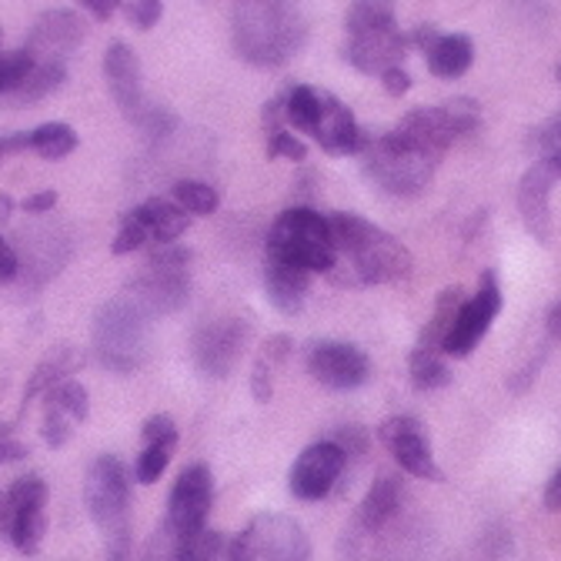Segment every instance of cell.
I'll return each instance as SVG.
<instances>
[{
	"label": "cell",
	"instance_id": "obj_1",
	"mask_svg": "<svg viewBox=\"0 0 561 561\" xmlns=\"http://www.w3.org/2000/svg\"><path fill=\"white\" fill-rule=\"evenodd\" d=\"M334 267L328 271L337 285H398L411 277V251L358 215H331Z\"/></svg>",
	"mask_w": 561,
	"mask_h": 561
},
{
	"label": "cell",
	"instance_id": "obj_2",
	"mask_svg": "<svg viewBox=\"0 0 561 561\" xmlns=\"http://www.w3.org/2000/svg\"><path fill=\"white\" fill-rule=\"evenodd\" d=\"M234 50L251 67H285L308 37V24L288 0H238L231 21Z\"/></svg>",
	"mask_w": 561,
	"mask_h": 561
},
{
	"label": "cell",
	"instance_id": "obj_3",
	"mask_svg": "<svg viewBox=\"0 0 561 561\" xmlns=\"http://www.w3.org/2000/svg\"><path fill=\"white\" fill-rule=\"evenodd\" d=\"M362 161H365L368 181L394 197H417L421 191H428V184L442 164V158L421 151L398 130H388L381 137L368 134L365 148H362Z\"/></svg>",
	"mask_w": 561,
	"mask_h": 561
},
{
	"label": "cell",
	"instance_id": "obj_4",
	"mask_svg": "<svg viewBox=\"0 0 561 561\" xmlns=\"http://www.w3.org/2000/svg\"><path fill=\"white\" fill-rule=\"evenodd\" d=\"M267 261L291 264L308 274H328L337 261L331 225L314 207H288L267 231Z\"/></svg>",
	"mask_w": 561,
	"mask_h": 561
},
{
	"label": "cell",
	"instance_id": "obj_5",
	"mask_svg": "<svg viewBox=\"0 0 561 561\" xmlns=\"http://www.w3.org/2000/svg\"><path fill=\"white\" fill-rule=\"evenodd\" d=\"M98 358L114 371H137L151 358V314L130 295L107 301L94 321Z\"/></svg>",
	"mask_w": 561,
	"mask_h": 561
},
{
	"label": "cell",
	"instance_id": "obj_6",
	"mask_svg": "<svg viewBox=\"0 0 561 561\" xmlns=\"http://www.w3.org/2000/svg\"><path fill=\"white\" fill-rule=\"evenodd\" d=\"M311 541L288 515H257L231 545L228 561H308Z\"/></svg>",
	"mask_w": 561,
	"mask_h": 561
},
{
	"label": "cell",
	"instance_id": "obj_7",
	"mask_svg": "<svg viewBox=\"0 0 561 561\" xmlns=\"http://www.w3.org/2000/svg\"><path fill=\"white\" fill-rule=\"evenodd\" d=\"M84 502L91 518L98 522L107 538H114L121 548L127 545V502H130V478L121 458L101 455L84 481Z\"/></svg>",
	"mask_w": 561,
	"mask_h": 561
},
{
	"label": "cell",
	"instance_id": "obj_8",
	"mask_svg": "<svg viewBox=\"0 0 561 561\" xmlns=\"http://www.w3.org/2000/svg\"><path fill=\"white\" fill-rule=\"evenodd\" d=\"M251 341V321L244 318H218L207 321L191 337V358L204 378H228Z\"/></svg>",
	"mask_w": 561,
	"mask_h": 561
},
{
	"label": "cell",
	"instance_id": "obj_9",
	"mask_svg": "<svg viewBox=\"0 0 561 561\" xmlns=\"http://www.w3.org/2000/svg\"><path fill=\"white\" fill-rule=\"evenodd\" d=\"M502 311V288H499V274L495 271H481L478 280V295L468 298L458 311V321L451 328V334L445 337V355L451 358H468L478 347V341L488 334V328L495 324Z\"/></svg>",
	"mask_w": 561,
	"mask_h": 561
},
{
	"label": "cell",
	"instance_id": "obj_10",
	"mask_svg": "<svg viewBox=\"0 0 561 561\" xmlns=\"http://www.w3.org/2000/svg\"><path fill=\"white\" fill-rule=\"evenodd\" d=\"M215 505V478H210L207 465H187L181 478L171 488V502H168V528L184 538L201 528H207V515Z\"/></svg>",
	"mask_w": 561,
	"mask_h": 561
},
{
	"label": "cell",
	"instance_id": "obj_11",
	"mask_svg": "<svg viewBox=\"0 0 561 561\" xmlns=\"http://www.w3.org/2000/svg\"><path fill=\"white\" fill-rule=\"evenodd\" d=\"M378 438L385 442L391 458L401 465V471H408L414 478H425V481H445V471L438 468V461L432 455V442L417 417L394 414V417L381 421Z\"/></svg>",
	"mask_w": 561,
	"mask_h": 561
},
{
	"label": "cell",
	"instance_id": "obj_12",
	"mask_svg": "<svg viewBox=\"0 0 561 561\" xmlns=\"http://www.w3.org/2000/svg\"><path fill=\"white\" fill-rule=\"evenodd\" d=\"M308 375L331 391L362 388L371 378V362L362 347L347 341H318L308 351Z\"/></svg>",
	"mask_w": 561,
	"mask_h": 561
},
{
	"label": "cell",
	"instance_id": "obj_13",
	"mask_svg": "<svg viewBox=\"0 0 561 561\" xmlns=\"http://www.w3.org/2000/svg\"><path fill=\"white\" fill-rule=\"evenodd\" d=\"M347 455L334 445V442H318L311 448H305L298 455V461L291 465L288 474V488L298 502H321L331 495V488L337 484L341 471H344Z\"/></svg>",
	"mask_w": 561,
	"mask_h": 561
},
{
	"label": "cell",
	"instance_id": "obj_14",
	"mask_svg": "<svg viewBox=\"0 0 561 561\" xmlns=\"http://www.w3.org/2000/svg\"><path fill=\"white\" fill-rule=\"evenodd\" d=\"M140 308H145L151 318L154 314H171L178 308L187 305L191 298V280L184 267L174 264H148L134 280H130V291H127Z\"/></svg>",
	"mask_w": 561,
	"mask_h": 561
},
{
	"label": "cell",
	"instance_id": "obj_15",
	"mask_svg": "<svg viewBox=\"0 0 561 561\" xmlns=\"http://www.w3.org/2000/svg\"><path fill=\"white\" fill-rule=\"evenodd\" d=\"M104 78L111 88V98L117 101V107L124 111V117L130 124H137L145 117V111L151 107L148 94H145V75H140V57L127 47V44H111L104 54Z\"/></svg>",
	"mask_w": 561,
	"mask_h": 561
},
{
	"label": "cell",
	"instance_id": "obj_16",
	"mask_svg": "<svg viewBox=\"0 0 561 561\" xmlns=\"http://www.w3.org/2000/svg\"><path fill=\"white\" fill-rule=\"evenodd\" d=\"M558 181V171L548 164V161H535L522 184H518V215H522V225L525 231L538 241V244H548L551 241V210H548V197H551V187Z\"/></svg>",
	"mask_w": 561,
	"mask_h": 561
},
{
	"label": "cell",
	"instance_id": "obj_17",
	"mask_svg": "<svg viewBox=\"0 0 561 561\" xmlns=\"http://www.w3.org/2000/svg\"><path fill=\"white\" fill-rule=\"evenodd\" d=\"M408 37L391 27V31H368V34H347L344 57L351 67H358L362 75H385L388 67H398L408 54Z\"/></svg>",
	"mask_w": 561,
	"mask_h": 561
},
{
	"label": "cell",
	"instance_id": "obj_18",
	"mask_svg": "<svg viewBox=\"0 0 561 561\" xmlns=\"http://www.w3.org/2000/svg\"><path fill=\"white\" fill-rule=\"evenodd\" d=\"M311 137L318 140V145H321L328 154H334V158H341V154H362L365 140H368V134L358 127L355 114H351V111H347L334 94H328V91H321V117H318Z\"/></svg>",
	"mask_w": 561,
	"mask_h": 561
},
{
	"label": "cell",
	"instance_id": "obj_19",
	"mask_svg": "<svg viewBox=\"0 0 561 561\" xmlns=\"http://www.w3.org/2000/svg\"><path fill=\"white\" fill-rule=\"evenodd\" d=\"M81 41H84V21L75 11H47L34 24L24 50L34 60H64V54H70Z\"/></svg>",
	"mask_w": 561,
	"mask_h": 561
},
{
	"label": "cell",
	"instance_id": "obj_20",
	"mask_svg": "<svg viewBox=\"0 0 561 561\" xmlns=\"http://www.w3.org/2000/svg\"><path fill=\"white\" fill-rule=\"evenodd\" d=\"M401 137H408L411 145H417L421 151H428L435 158H445V151L458 140L451 117L445 114V107H414L401 117V124L394 127Z\"/></svg>",
	"mask_w": 561,
	"mask_h": 561
},
{
	"label": "cell",
	"instance_id": "obj_21",
	"mask_svg": "<svg viewBox=\"0 0 561 561\" xmlns=\"http://www.w3.org/2000/svg\"><path fill=\"white\" fill-rule=\"evenodd\" d=\"M67 254H70V241L60 238V231L34 228V231H24V257L18 261L24 271L34 274V280H47L64 267Z\"/></svg>",
	"mask_w": 561,
	"mask_h": 561
},
{
	"label": "cell",
	"instance_id": "obj_22",
	"mask_svg": "<svg viewBox=\"0 0 561 561\" xmlns=\"http://www.w3.org/2000/svg\"><path fill=\"white\" fill-rule=\"evenodd\" d=\"M127 218H134L140 228L148 231V238L158 241V244H174L187 231V225H191L187 210H181L174 201H164V197L145 201L140 207H134Z\"/></svg>",
	"mask_w": 561,
	"mask_h": 561
},
{
	"label": "cell",
	"instance_id": "obj_23",
	"mask_svg": "<svg viewBox=\"0 0 561 561\" xmlns=\"http://www.w3.org/2000/svg\"><path fill=\"white\" fill-rule=\"evenodd\" d=\"M308 271L301 267H291V264H277V261H267V271H264V295L267 301L285 311V314H301L305 308V298H308Z\"/></svg>",
	"mask_w": 561,
	"mask_h": 561
},
{
	"label": "cell",
	"instance_id": "obj_24",
	"mask_svg": "<svg viewBox=\"0 0 561 561\" xmlns=\"http://www.w3.org/2000/svg\"><path fill=\"white\" fill-rule=\"evenodd\" d=\"M425 54V60H428V70L435 78H442V81H455V78H461L465 70L471 67V60H474V44H471V37H465V34H435V41L421 50Z\"/></svg>",
	"mask_w": 561,
	"mask_h": 561
},
{
	"label": "cell",
	"instance_id": "obj_25",
	"mask_svg": "<svg viewBox=\"0 0 561 561\" xmlns=\"http://www.w3.org/2000/svg\"><path fill=\"white\" fill-rule=\"evenodd\" d=\"M401 491H404V488H401V481H398L394 474L375 478V484L368 488V495H365V502H362V512H358L362 531L375 535V531H381V528L391 525V518H394L398 508H401Z\"/></svg>",
	"mask_w": 561,
	"mask_h": 561
},
{
	"label": "cell",
	"instance_id": "obj_26",
	"mask_svg": "<svg viewBox=\"0 0 561 561\" xmlns=\"http://www.w3.org/2000/svg\"><path fill=\"white\" fill-rule=\"evenodd\" d=\"M291 347L295 344H291L288 334H274V337L264 341L261 355L254 362V371H251V394H254V401H261V404L271 401V394H274V375H277L280 365L291 358Z\"/></svg>",
	"mask_w": 561,
	"mask_h": 561
},
{
	"label": "cell",
	"instance_id": "obj_27",
	"mask_svg": "<svg viewBox=\"0 0 561 561\" xmlns=\"http://www.w3.org/2000/svg\"><path fill=\"white\" fill-rule=\"evenodd\" d=\"M81 362H84V355H81L78 347H67V344L54 347L50 355L34 368V375H31V381H27V401H34L37 394H47L54 385L67 381L70 375H75V371L81 368Z\"/></svg>",
	"mask_w": 561,
	"mask_h": 561
},
{
	"label": "cell",
	"instance_id": "obj_28",
	"mask_svg": "<svg viewBox=\"0 0 561 561\" xmlns=\"http://www.w3.org/2000/svg\"><path fill=\"white\" fill-rule=\"evenodd\" d=\"M465 301H468V298H465L461 288H445V291L438 295V301H435L432 321H428L425 328H421V334H417V347L442 351V347H445V337L451 334V328H455L458 311H461Z\"/></svg>",
	"mask_w": 561,
	"mask_h": 561
},
{
	"label": "cell",
	"instance_id": "obj_29",
	"mask_svg": "<svg viewBox=\"0 0 561 561\" xmlns=\"http://www.w3.org/2000/svg\"><path fill=\"white\" fill-rule=\"evenodd\" d=\"M344 27H347V34H368V31H391V27H398V21H394V0H351Z\"/></svg>",
	"mask_w": 561,
	"mask_h": 561
},
{
	"label": "cell",
	"instance_id": "obj_30",
	"mask_svg": "<svg viewBox=\"0 0 561 561\" xmlns=\"http://www.w3.org/2000/svg\"><path fill=\"white\" fill-rule=\"evenodd\" d=\"M64 81H67V67H64V60H37V64L31 67V75L21 81V88H18L11 98H14L18 104H37L41 98L54 94Z\"/></svg>",
	"mask_w": 561,
	"mask_h": 561
},
{
	"label": "cell",
	"instance_id": "obj_31",
	"mask_svg": "<svg viewBox=\"0 0 561 561\" xmlns=\"http://www.w3.org/2000/svg\"><path fill=\"white\" fill-rule=\"evenodd\" d=\"M408 371H411V381H414L417 391H438V388L451 385V368L442 362L438 351H428V347H414L411 351Z\"/></svg>",
	"mask_w": 561,
	"mask_h": 561
},
{
	"label": "cell",
	"instance_id": "obj_32",
	"mask_svg": "<svg viewBox=\"0 0 561 561\" xmlns=\"http://www.w3.org/2000/svg\"><path fill=\"white\" fill-rule=\"evenodd\" d=\"M174 561H228V538L215 528H201L178 538Z\"/></svg>",
	"mask_w": 561,
	"mask_h": 561
},
{
	"label": "cell",
	"instance_id": "obj_33",
	"mask_svg": "<svg viewBox=\"0 0 561 561\" xmlns=\"http://www.w3.org/2000/svg\"><path fill=\"white\" fill-rule=\"evenodd\" d=\"M75 148H78V134L70 124L50 121V124H41L37 130H31V151L41 154L44 161H60Z\"/></svg>",
	"mask_w": 561,
	"mask_h": 561
},
{
	"label": "cell",
	"instance_id": "obj_34",
	"mask_svg": "<svg viewBox=\"0 0 561 561\" xmlns=\"http://www.w3.org/2000/svg\"><path fill=\"white\" fill-rule=\"evenodd\" d=\"M318 117H321V91H314L308 84H295V88L285 91V121L295 130L311 134Z\"/></svg>",
	"mask_w": 561,
	"mask_h": 561
},
{
	"label": "cell",
	"instance_id": "obj_35",
	"mask_svg": "<svg viewBox=\"0 0 561 561\" xmlns=\"http://www.w3.org/2000/svg\"><path fill=\"white\" fill-rule=\"evenodd\" d=\"M44 531H47V518H44V508H34V512H14L4 518V535H11L14 548L24 551V554H34L44 541Z\"/></svg>",
	"mask_w": 561,
	"mask_h": 561
},
{
	"label": "cell",
	"instance_id": "obj_36",
	"mask_svg": "<svg viewBox=\"0 0 561 561\" xmlns=\"http://www.w3.org/2000/svg\"><path fill=\"white\" fill-rule=\"evenodd\" d=\"M174 204L181 210H187V215L207 218L221 207V194L204 181H178L174 184Z\"/></svg>",
	"mask_w": 561,
	"mask_h": 561
},
{
	"label": "cell",
	"instance_id": "obj_37",
	"mask_svg": "<svg viewBox=\"0 0 561 561\" xmlns=\"http://www.w3.org/2000/svg\"><path fill=\"white\" fill-rule=\"evenodd\" d=\"M47 505V484L44 478L37 474H27V478H18L8 495H4V518L14 515V512H34V508H44Z\"/></svg>",
	"mask_w": 561,
	"mask_h": 561
},
{
	"label": "cell",
	"instance_id": "obj_38",
	"mask_svg": "<svg viewBox=\"0 0 561 561\" xmlns=\"http://www.w3.org/2000/svg\"><path fill=\"white\" fill-rule=\"evenodd\" d=\"M47 404H54V408H60L64 414L75 417V425H78V421H84L88 411H91V398H88L84 385L70 381V378L60 381V385H54V388L47 391Z\"/></svg>",
	"mask_w": 561,
	"mask_h": 561
},
{
	"label": "cell",
	"instance_id": "obj_39",
	"mask_svg": "<svg viewBox=\"0 0 561 561\" xmlns=\"http://www.w3.org/2000/svg\"><path fill=\"white\" fill-rule=\"evenodd\" d=\"M531 148L538 151V161H548L561 178V111L554 117H548L541 127H535Z\"/></svg>",
	"mask_w": 561,
	"mask_h": 561
},
{
	"label": "cell",
	"instance_id": "obj_40",
	"mask_svg": "<svg viewBox=\"0 0 561 561\" xmlns=\"http://www.w3.org/2000/svg\"><path fill=\"white\" fill-rule=\"evenodd\" d=\"M171 455H174V445H148L145 451L137 455L134 478H137L140 484H154V481L168 471Z\"/></svg>",
	"mask_w": 561,
	"mask_h": 561
},
{
	"label": "cell",
	"instance_id": "obj_41",
	"mask_svg": "<svg viewBox=\"0 0 561 561\" xmlns=\"http://www.w3.org/2000/svg\"><path fill=\"white\" fill-rule=\"evenodd\" d=\"M37 60L27 50H14V54H0V94H14L21 88V81L31 75V67Z\"/></svg>",
	"mask_w": 561,
	"mask_h": 561
},
{
	"label": "cell",
	"instance_id": "obj_42",
	"mask_svg": "<svg viewBox=\"0 0 561 561\" xmlns=\"http://www.w3.org/2000/svg\"><path fill=\"white\" fill-rule=\"evenodd\" d=\"M442 107H445V114L451 117L458 137L474 134V130L481 127V107H478V101H471V98H451V101H445Z\"/></svg>",
	"mask_w": 561,
	"mask_h": 561
},
{
	"label": "cell",
	"instance_id": "obj_43",
	"mask_svg": "<svg viewBox=\"0 0 561 561\" xmlns=\"http://www.w3.org/2000/svg\"><path fill=\"white\" fill-rule=\"evenodd\" d=\"M70 432H75V417L64 414V411L54 408V404H47V411H44V428H41L44 442H47L50 448H64V445L70 442Z\"/></svg>",
	"mask_w": 561,
	"mask_h": 561
},
{
	"label": "cell",
	"instance_id": "obj_44",
	"mask_svg": "<svg viewBox=\"0 0 561 561\" xmlns=\"http://www.w3.org/2000/svg\"><path fill=\"white\" fill-rule=\"evenodd\" d=\"M267 154L271 158H288V161L301 164L308 158V148H305V140L295 137L291 130H277V134L267 137Z\"/></svg>",
	"mask_w": 561,
	"mask_h": 561
},
{
	"label": "cell",
	"instance_id": "obj_45",
	"mask_svg": "<svg viewBox=\"0 0 561 561\" xmlns=\"http://www.w3.org/2000/svg\"><path fill=\"white\" fill-rule=\"evenodd\" d=\"M164 14V4L161 0H130L127 4V21L137 27V31H151Z\"/></svg>",
	"mask_w": 561,
	"mask_h": 561
},
{
	"label": "cell",
	"instance_id": "obj_46",
	"mask_svg": "<svg viewBox=\"0 0 561 561\" xmlns=\"http://www.w3.org/2000/svg\"><path fill=\"white\" fill-rule=\"evenodd\" d=\"M145 445H178V428L168 414H154L145 421V432H140Z\"/></svg>",
	"mask_w": 561,
	"mask_h": 561
},
{
	"label": "cell",
	"instance_id": "obj_47",
	"mask_svg": "<svg viewBox=\"0 0 561 561\" xmlns=\"http://www.w3.org/2000/svg\"><path fill=\"white\" fill-rule=\"evenodd\" d=\"M151 238H148V231L140 228L134 218H124V225H121V231H117V238H114V254H134L137 248H145Z\"/></svg>",
	"mask_w": 561,
	"mask_h": 561
},
{
	"label": "cell",
	"instance_id": "obj_48",
	"mask_svg": "<svg viewBox=\"0 0 561 561\" xmlns=\"http://www.w3.org/2000/svg\"><path fill=\"white\" fill-rule=\"evenodd\" d=\"M331 442H334L344 455H365V451H368V432H365V428H358V425L337 428Z\"/></svg>",
	"mask_w": 561,
	"mask_h": 561
},
{
	"label": "cell",
	"instance_id": "obj_49",
	"mask_svg": "<svg viewBox=\"0 0 561 561\" xmlns=\"http://www.w3.org/2000/svg\"><path fill=\"white\" fill-rule=\"evenodd\" d=\"M381 84H385V91H388L391 98H404V94L411 91V75L398 64V67H388V70H385V75H381Z\"/></svg>",
	"mask_w": 561,
	"mask_h": 561
},
{
	"label": "cell",
	"instance_id": "obj_50",
	"mask_svg": "<svg viewBox=\"0 0 561 561\" xmlns=\"http://www.w3.org/2000/svg\"><path fill=\"white\" fill-rule=\"evenodd\" d=\"M21 274V261H18V251L0 238V280H14Z\"/></svg>",
	"mask_w": 561,
	"mask_h": 561
},
{
	"label": "cell",
	"instance_id": "obj_51",
	"mask_svg": "<svg viewBox=\"0 0 561 561\" xmlns=\"http://www.w3.org/2000/svg\"><path fill=\"white\" fill-rule=\"evenodd\" d=\"M21 207L27 210V215H47V210L57 207V191H37V194L24 197Z\"/></svg>",
	"mask_w": 561,
	"mask_h": 561
},
{
	"label": "cell",
	"instance_id": "obj_52",
	"mask_svg": "<svg viewBox=\"0 0 561 561\" xmlns=\"http://www.w3.org/2000/svg\"><path fill=\"white\" fill-rule=\"evenodd\" d=\"M78 4L98 21H111L121 11V0H78Z\"/></svg>",
	"mask_w": 561,
	"mask_h": 561
},
{
	"label": "cell",
	"instance_id": "obj_53",
	"mask_svg": "<svg viewBox=\"0 0 561 561\" xmlns=\"http://www.w3.org/2000/svg\"><path fill=\"white\" fill-rule=\"evenodd\" d=\"M31 148V134H0V161H8L18 151Z\"/></svg>",
	"mask_w": 561,
	"mask_h": 561
},
{
	"label": "cell",
	"instance_id": "obj_54",
	"mask_svg": "<svg viewBox=\"0 0 561 561\" xmlns=\"http://www.w3.org/2000/svg\"><path fill=\"white\" fill-rule=\"evenodd\" d=\"M545 508L548 512H561V468L554 471V478L545 488Z\"/></svg>",
	"mask_w": 561,
	"mask_h": 561
},
{
	"label": "cell",
	"instance_id": "obj_55",
	"mask_svg": "<svg viewBox=\"0 0 561 561\" xmlns=\"http://www.w3.org/2000/svg\"><path fill=\"white\" fill-rule=\"evenodd\" d=\"M27 458V445L21 442H0V465H14Z\"/></svg>",
	"mask_w": 561,
	"mask_h": 561
},
{
	"label": "cell",
	"instance_id": "obj_56",
	"mask_svg": "<svg viewBox=\"0 0 561 561\" xmlns=\"http://www.w3.org/2000/svg\"><path fill=\"white\" fill-rule=\"evenodd\" d=\"M548 334L561 341V301H554V308L548 311Z\"/></svg>",
	"mask_w": 561,
	"mask_h": 561
},
{
	"label": "cell",
	"instance_id": "obj_57",
	"mask_svg": "<svg viewBox=\"0 0 561 561\" xmlns=\"http://www.w3.org/2000/svg\"><path fill=\"white\" fill-rule=\"evenodd\" d=\"M14 215V197L11 194H0V225H8Z\"/></svg>",
	"mask_w": 561,
	"mask_h": 561
},
{
	"label": "cell",
	"instance_id": "obj_58",
	"mask_svg": "<svg viewBox=\"0 0 561 561\" xmlns=\"http://www.w3.org/2000/svg\"><path fill=\"white\" fill-rule=\"evenodd\" d=\"M0 535H4V495H0Z\"/></svg>",
	"mask_w": 561,
	"mask_h": 561
},
{
	"label": "cell",
	"instance_id": "obj_59",
	"mask_svg": "<svg viewBox=\"0 0 561 561\" xmlns=\"http://www.w3.org/2000/svg\"><path fill=\"white\" fill-rule=\"evenodd\" d=\"M111 561H124V551H114V558Z\"/></svg>",
	"mask_w": 561,
	"mask_h": 561
},
{
	"label": "cell",
	"instance_id": "obj_60",
	"mask_svg": "<svg viewBox=\"0 0 561 561\" xmlns=\"http://www.w3.org/2000/svg\"><path fill=\"white\" fill-rule=\"evenodd\" d=\"M558 81H561V64H558Z\"/></svg>",
	"mask_w": 561,
	"mask_h": 561
},
{
	"label": "cell",
	"instance_id": "obj_61",
	"mask_svg": "<svg viewBox=\"0 0 561 561\" xmlns=\"http://www.w3.org/2000/svg\"><path fill=\"white\" fill-rule=\"evenodd\" d=\"M0 41H4V31H0Z\"/></svg>",
	"mask_w": 561,
	"mask_h": 561
}]
</instances>
